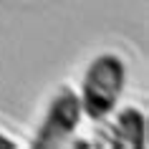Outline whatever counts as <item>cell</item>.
<instances>
[{"label": "cell", "instance_id": "obj_1", "mask_svg": "<svg viewBox=\"0 0 149 149\" xmlns=\"http://www.w3.org/2000/svg\"><path fill=\"white\" fill-rule=\"evenodd\" d=\"M126 86V66L116 53H101L88 63L81 79V111L91 121L109 119Z\"/></svg>", "mask_w": 149, "mask_h": 149}, {"label": "cell", "instance_id": "obj_2", "mask_svg": "<svg viewBox=\"0 0 149 149\" xmlns=\"http://www.w3.org/2000/svg\"><path fill=\"white\" fill-rule=\"evenodd\" d=\"M81 119H84V111H81L79 94L71 91V88H61L51 99L46 116H43L31 144L36 149H53V147L68 144V139L79 129Z\"/></svg>", "mask_w": 149, "mask_h": 149}, {"label": "cell", "instance_id": "obj_3", "mask_svg": "<svg viewBox=\"0 0 149 149\" xmlns=\"http://www.w3.org/2000/svg\"><path fill=\"white\" fill-rule=\"evenodd\" d=\"M96 147L144 149L147 147V116L136 106H124L116 111L114 121L101 119L96 129Z\"/></svg>", "mask_w": 149, "mask_h": 149}, {"label": "cell", "instance_id": "obj_4", "mask_svg": "<svg viewBox=\"0 0 149 149\" xmlns=\"http://www.w3.org/2000/svg\"><path fill=\"white\" fill-rule=\"evenodd\" d=\"M0 149H15V141L8 139L5 134H0Z\"/></svg>", "mask_w": 149, "mask_h": 149}]
</instances>
